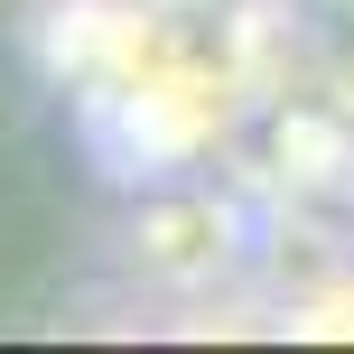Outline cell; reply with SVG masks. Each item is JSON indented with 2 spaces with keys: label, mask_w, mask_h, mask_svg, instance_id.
I'll return each instance as SVG.
<instances>
[{
  "label": "cell",
  "mask_w": 354,
  "mask_h": 354,
  "mask_svg": "<svg viewBox=\"0 0 354 354\" xmlns=\"http://www.w3.org/2000/svg\"><path fill=\"white\" fill-rule=\"evenodd\" d=\"M243 243H252L243 205L214 187H168L131 214V270H149L159 289H214L243 261Z\"/></svg>",
  "instance_id": "1"
}]
</instances>
